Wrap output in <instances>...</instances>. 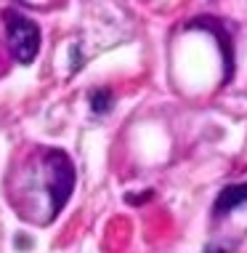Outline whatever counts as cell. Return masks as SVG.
I'll return each instance as SVG.
<instances>
[{"label":"cell","mask_w":247,"mask_h":253,"mask_svg":"<svg viewBox=\"0 0 247 253\" xmlns=\"http://www.w3.org/2000/svg\"><path fill=\"white\" fill-rule=\"evenodd\" d=\"M45 170H48V195H51V216H56L72 195L74 166L64 149H48L45 152Z\"/></svg>","instance_id":"2"},{"label":"cell","mask_w":247,"mask_h":253,"mask_svg":"<svg viewBox=\"0 0 247 253\" xmlns=\"http://www.w3.org/2000/svg\"><path fill=\"white\" fill-rule=\"evenodd\" d=\"M3 22H5V40H8V48L16 56V61H22V64L35 61L40 51L37 24L22 16L19 11H3Z\"/></svg>","instance_id":"1"},{"label":"cell","mask_w":247,"mask_h":253,"mask_svg":"<svg viewBox=\"0 0 247 253\" xmlns=\"http://www.w3.org/2000/svg\"><path fill=\"white\" fill-rule=\"evenodd\" d=\"M247 203V187L245 184H237V187H226L221 195H218L215 205H212V216L221 218L226 213H231L234 208H239V205Z\"/></svg>","instance_id":"3"},{"label":"cell","mask_w":247,"mask_h":253,"mask_svg":"<svg viewBox=\"0 0 247 253\" xmlns=\"http://www.w3.org/2000/svg\"><path fill=\"white\" fill-rule=\"evenodd\" d=\"M109 107H112V93H109L106 88H99V91L91 93V109L96 115L109 112Z\"/></svg>","instance_id":"4"}]
</instances>
